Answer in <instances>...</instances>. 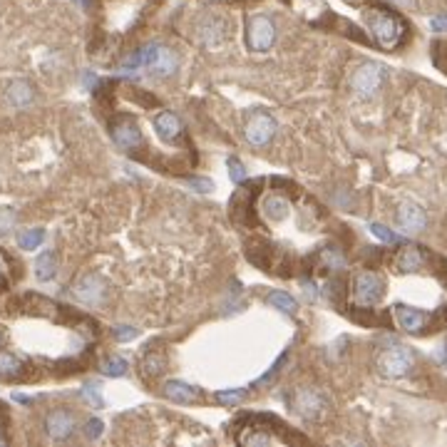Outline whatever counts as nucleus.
Instances as JSON below:
<instances>
[{
	"instance_id": "35",
	"label": "nucleus",
	"mask_w": 447,
	"mask_h": 447,
	"mask_svg": "<svg viewBox=\"0 0 447 447\" xmlns=\"http://www.w3.org/2000/svg\"><path fill=\"white\" fill-rule=\"evenodd\" d=\"M0 279H3V264H0Z\"/></svg>"
},
{
	"instance_id": "29",
	"label": "nucleus",
	"mask_w": 447,
	"mask_h": 447,
	"mask_svg": "<svg viewBox=\"0 0 447 447\" xmlns=\"http://www.w3.org/2000/svg\"><path fill=\"white\" fill-rule=\"evenodd\" d=\"M370 231H373V236H378L380 241H385V244H396L398 236L390 229H385L382 224H370Z\"/></svg>"
},
{
	"instance_id": "32",
	"label": "nucleus",
	"mask_w": 447,
	"mask_h": 447,
	"mask_svg": "<svg viewBox=\"0 0 447 447\" xmlns=\"http://www.w3.org/2000/svg\"><path fill=\"white\" fill-rule=\"evenodd\" d=\"M102 422L100 420H87V425H84V435L90 437V440H98L100 435H102Z\"/></svg>"
},
{
	"instance_id": "19",
	"label": "nucleus",
	"mask_w": 447,
	"mask_h": 447,
	"mask_svg": "<svg viewBox=\"0 0 447 447\" xmlns=\"http://www.w3.org/2000/svg\"><path fill=\"white\" fill-rule=\"evenodd\" d=\"M154 130L159 132V137H162L164 142H174L176 137L182 135V122L172 112H159L154 117Z\"/></svg>"
},
{
	"instance_id": "25",
	"label": "nucleus",
	"mask_w": 447,
	"mask_h": 447,
	"mask_svg": "<svg viewBox=\"0 0 447 447\" xmlns=\"http://www.w3.org/2000/svg\"><path fill=\"white\" fill-rule=\"evenodd\" d=\"M102 373H104V376H110V378H119V376H124V373H127V360H124V358H119V356L104 358Z\"/></svg>"
},
{
	"instance_id": "15",
	"label": "nucleus",
	"mask_w": 447,
	"mask_h": 447,
	"mask_svg": "<svg viewBox=\"0 0 447 447\" xmlns=\"http://www.w3.org/2000/svg\"><path fill=\"white\" fill-rule=\"evenodd\" d=\"M162 393H164V398H169L172 402H199L201 400L199 390L184 380H167L162 385Z\"/></svg>"
},
{
	"instance_id": "30",
	"label": "nucleus",
	"mask_w": 447,
	"mask_h": 447,
	"mask_svg": "<svg viewBox=\"0 0 447 447\" xmlns=\"http://www.w3.org/2000/svg\"><path fill=\"white\" fill-rule=\"evenodd\" d=\"M15 224V214L10 209H0V233H8Z\"/></svg>"
},
{
	"instance_id": "17",
	"label": "nucleus",
	"mask_w": 447,
	"mask_h": 447,
	"mask_svg": "<svg viewBox=\"0 0 447 447\" xmlns=\"http://www.w3.org/2000/svg\"><path fill=\"white\" fill-rule=\"evenodd\" d=\"M5 100H8V104H13V107L23 110V107H27V104L35 100V92H33V87H30V82H25V80H13V82L8 84Z\"/></svg>"
},
{
	"instance_id": "22",
	"label": "nucleus",
	"mask_w": 447,
	"mask_h": 447,
	"mask_svg": "<svg viewBox=\"0 0 447 447\" xmlns=\"http://www.w3.org/2000/svg\"><path fill=\"white\" fill-rule=\"evenodd\" d=\"M164 365H167V360H164L162 353H147V356L142 358L139 368H142V376L154 378V376H159V373H164Z\"/></svg>"
},
{
	"instance_id": "28",
	"label": "nucleus",
	"mask_w": 447,
	"mask_h": 447,
	"mask_svg": "<svg viewBox=\"0 0 447 447\" xmlns=\"http://www.w3.org/2000/svg\"><path fill=\"white\" fill-rule=\"evenodd\" d=\"M229 176H231V182H236V184H241L244 179H247V167L239 162V159H229Z\"/></svg>"
},
{
	"instance_id": "16",
	"label": "nucleus",
	"mask_w": 447,
	"mask_h": 447,
	"mask_svg": "<svg viewBox=\"0 0 447 447\" xmlns=\"http://www.w3.org/2000/svg\"><path fill=\"white\" fill-rule=\"evenodd\" d=\"M25 376V360L18 358L13 350L0 348V380H20Z\"/></svg>"
},
{
	"instance_id": "24",
	"label": "nucleus",
	"mask_w": 447,
	"mask_h": 447,
	"mask_svg": "<svg viewBox=\"0 0 447 447\" xmlns=\"http://www.w3.org/2000/svg\"><path fill=\"white\" fill-rule=\"evenodd\" d=\"M43 241H45V231H43V229H25V231L18 236L20 249H25V251H33V249H38Z\"/></svg>"
},
{
	"instance_id": "5",
	"label": "nucleus",
	"mask_w": 447,
	"mask_h": 447,
	"mask_svg": "<svg viewBox=\"0 0 447 447\" xmlns=\"http://www.w3.org/2000/svg\"><path fill=\"white\" fill-rule=\"evenodd\" d=\"M276 43V25L268 15H253L247 23V45L251 52H264Z\"/></svg>"
},
{
	"instance_id": "6",
	"label": "nucleus",
	"mask_w": 447,
	"mask_h": 447,
	"mask_svg": "<svg viewBox=\"0 0 447 447\" xmlns=\"http://www.w3.org/2000/svg\"><path fill=\"white\" fill-rule=\"evenodd\" d=\"M382 293H385V284H382V279L376 276V273L365 271V273H358L356 279H353V301L358 306H363V308L376 306L382 298Z\"/></svg>"
},
{
	"instance_id": "26",
	"label": "nucleus",
	"mask_w": 447,
	"mask_h": 447,
	"mask_svg": "<svg viewBox=\"0 0 447 447\" xmlns=\"http://www.w3.org/2000/svg\"><path fill=\"white\" fill-rule=\"evenodd\" d=\"M239 442H241V445H271V442H273V435L268 433V430L261 428L259 433L239 435Z\"/></svg>"
},
{
	"instance_id": "3",
	"label": "nucleus",
	"mask_w": 447,
	"mask_h": 447,
	"mask_svg": "<svg viewBox=\"0 0 447 447\" xmlns=\"http://www.w3.org/2000/svg\"><path fill=\"white\" fill-rule=\"evenodd\" d=\"M385 82V67L380 62H363V65H358L350 75V87L356 90V95L360 98H373L378 90L382 87Z\"/></svg>"
},
{
	"instance_id": "37",
	"label": "nucleus",
	"mask_w": 447,
	"mask_h": 447,
	"mask_svg": "<svg viewBox=\"0 0 447 447\" xmlns=\"http://www.w3.org/2000/svg\"><path fill=\"white\" fill-rule=\"evenodd\" d=\"M207 3H219V0H207Z\"/></svg>"
},
{
	"instance_id": "21",
	"label": "nucleus",
	"mask_w": 447,
	"mask_h": 447,
	"mask_svg": "<svg viewBox=\"0 0 447 447\" xmlns=\"http://www.w3.org/2000/svg\"><path fill=\"white\" fill-rule=\"evenodd\" d=\"M55 273H58V259H55V253L52 251L40 253L38 259H35V276L40 281H52Z\"/></svg>"
},
{
	"instance_id": "2",
	"label": "nucleus",
	"mask_w": 447,
	"mask_h": 447,
	"mask_svg": "<svg viewBox=\"0 0 447 447\" xmlns=\"http://www.w3.org/2000/svg\"><path fill=\"white\" fill-rule=\"evenodd\" d=\"M365 25H368L373 40L385 50L398 47V43L402 40V30H405L400 20L385 10H365Z\"/></svg>"
},
{
	"instance_id": "33",
	"label": "nucleus",
	"mask_w": 447,
	"mask_h": 447,
	"mask_svg": "<svg viewBox=\"0 0 447 447\" xmlns=\"http://www.w3.org/2000/svg\"><path fill=\"white\" fill-rule=\"evenodd\" d=\"M135 336H137V328H132V325H115L117 341H132Z\"/></svg>"
},
{
	"instance_id": "20",
	"label": "nucleus",
	"mask_w": 447,
	"mask_h": 447,
	"mask_svg": "<svg viewBox=\"0 0 447 447\" xmlns=\"http://www.w3.org/2000/svg\"><path fill=\"white\" fill-rule=\"evenodd\" d=\"M261 211H264L266 219L284 221L288 216V201L284 196H266L264 204H261Z\"/></svg>"
},
{
	"instance_id": "9",
	"label": "nucleus",
	"mask_w": 447,
	"mask_h": 447,
	"mask_svg": "<svg viewBox=\"0 0 447 447\" xmlns=\"http://www.w3.org/2000/svg\"><path fill=\"white\" fill-rule=\"evenodd\" d=\"M276 135V119L271 115H266V112H253L249 115L247 124H244V137H247L249 142L253 147H264L268 144Z\"/></svg>"
},
{
	"instance_id": "8",
	"label": "nucleus",
	"mask_w": 447,
	"mask_h": 447,
	"mask_svg": "<svg viewBox=\"0 0 447 447\" xmlns=\"http://www.w3.org/2000/svg\"><path fill=\"white\" fill-rule=\"evenodd\" d=\"M293 410L301 417H306V420H321L328 413V398L321 390H313V388L298 390L296 400H293Z\"/></svg>"
},
{
	"instance_id": "34",
	"label": "nucleus",
	"mask_w": 447,
	"mask_h": 447,
	"mask_svg": "<svg viewBox=\"0 0 447 447\" xmlns=\"http://www.w3.org/2000/svg\"><path fill=\"white\" fill-rule=\"evenodd\" d=\"M433 30H437V33H442V30H447V15H440V18H433Z\"/></svg>"
},
{
	"instance_id": "7",
	"label": "nucleus",
	"mask_w": 447,
	"mask_h": 447,
	"mask_svg": "<svg viewBox=\"0 0 447 447\" xmlns=\"http://www.w3.org/2000/svg\"><path fill=\"white\" fill-rule=\"evenodd\" d=\"M72 293L78 298L80 303L84 306H100L107 296V284L100 273H82L75 286H72Z\"/></svg>"
},
{
	"instance_id": "23",
	"label": "nucleus",
	"mask_w": 447,
	"mask_h": 447,
	"mask_svg": "<svg viewBox=\"0 0 447 447\" xmlns=\"http://www.w3.org/2000/svg\"><path fill=\"white\" fill-rule=\"evenodd\" d=\"M266 303L276 306V308H279V311H284V313H296V308H298L296 298H293L291 293H286V291H271L268 296H266Z\"/></svg>"
},
{
	"instance_id": "1",
	"label": "nucleus",
	"mask_w": 447,
	"mask_h": 447,
	"mask_svg": "<svg viewBox=\"0 0 447 447\" xmlns=\"http://www.w3.org/2000/svg\"><path fill=\"white\" fill-rule=\"evenodd\" d=\"M124 67H147L159 78H169L179 70V55L167 45H147L139 52H135Z\"/></svg>"
},
{
	"instance_id": "10",
	"label": "nucleus",
	"mask_w": 447,
	"mask_h": 447,
	"mask_svg": "<svg viewBox=\"0 0 447 447\" xmlns=\"http://www.w3.org/2000/svg\"><path fill=\"white\" fill-rule=\"evenodd\" d=\"M112 139H115L117 147L127 149V152L142 147V132L130 117H119L117 122H112Z\"/></svg>"
},
{
	"instance_id": "4",
	"label": "nucleus",
	"mask_w": 447,
	"mask_h": 447,
	"mask_svg": "<svg viewBox=\"0 0 447 447\" xmlns=\"http://www.w3.org/2000/svg\"><path fill=\"white\" fill-rule=\"evenodd\" d=\"M413 365H415L413 350L405 348V345H393V348L382 350L380 356H378V370L385 378H405L413 370Z\"/></svg>"
},
{
	"instance_id": "12",
	"label": "nucleus",
	"mask_w": 447,
	"mask_h": 447,
	"mask_svg": "<svg viewBox=\"0 0 447 447\" xmlns=\"http://www.w3.org/2000/svg\"><path fill=\"white\" fill-rule=\"evenodd\" d=\"M393 316H396L398 325L405 333H422L430 323V313L420 311V308H413V306H396Z\"/></svg>"
},
{
	"instance_id": "14",
	"label": "nucleus",
	"mask_w": 447,
	"mask_h": 447,
	"mask_svg": "<svg viewBox=\"0 0 447 447\" xmlns=\"http://www.w3.org/2000/svg\"><path fill=\"white\" fill-rule=\"evenodd\" d=\"M227 38V20L219 15H204L199 20V40L204 45H219Z\"/></svg>"
},
{
	"instance_id": "11",
	"label": "nucleus",
	"mask_w": 447,
	"mask_h": 447,
	"mask_svg": "<svg viewBox=\"0 0 447 447\" xmlns=\"http://www.w3.org/2000/svg\"><path fill=\"white\" fill-rule=\"evenodd\" d=\"M396 224L400 227V231L417 233V231H422V229H425V224H428V216H425L422 207H417V204H413V201H402L400 207H398Z\"/></svg>"
},
{
	"instance_id": "18",
	"label": "nucleus",
	"mask_w": 447,
	"mask_h": 447,
	"mask_svg": "<svg viewBox=\"0 0 447 447\" xmlns=\"http://www.w3.org/2000/svg\"><path fill=\"white\" fill-rule=\"evenodd\" d=\"M422 264H425V253H422L420 247H413V244L400 249V253L396 256V268L400 273L417 271V268H422Z\"/></svg>"
},
{
	"instance_id": "13",
	"label": "nucleus",
	"mask_w": 447,
	"mask_h": 447,
	"mask_svg": "<svg viewBox=\"0 0 447 447\" xmlns=\"http://www.w3.org/2000/svg\"><path fill=\"white\" fill-rule=\"evenodd\" d=\"M45 433L58 442L67 440L75 433V415L67 410H52L45 417Z\"/></svg>"
},
{
	"instance_id": "36",
	"label": "nucleus",
	"mask_w": 447,
	"mask_h": 447,
	"mask_svg": "<svg viewBox=\"0 0 447 447\" xmlns=\"http://www.w3.org/2000/svg\"><path fill=\"white\" fill-rule=\"evenodd\" d=\"M398 3H410V0H398Z\"/></svg>"
},
{
	"instance_id": "27",
	"label": "nucleus",
	"mask_w": 447,
	"mask_h": 447,
	"mask_svg": "<svg viewBox=\"0 0 447 447\" xmlns=\"http://www.w3.org/2000/svg\"><path fill=\"white\" fill-rule=\"evenodd\" d=\"M247 398V390H227V393H216V402L219 405H239Z\"/></svg>"
},
{
	"instance_id": "31",
	"label": "nucleus",
	"mask_w": 447,
	"mask_h": 447,
	"mask_svg": "<svg viewBox=\"0 0 447 447\" xmlns=\"http://www.w3.org/2000/svg\"><path fill=\"white\" fill-rule=\"evenodd\" d=\"M82 396L87 398L95 408H102V398H100V393H98V385H92V382H90V385H84Z\"/></svg>"
}]
</instances>
